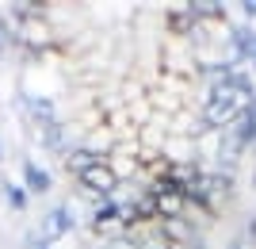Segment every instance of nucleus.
<instances>
[{"mask_svg":"<svg viewBox=\"0 0 256 249\" xmlns=\"http://www.w3.org/2000/svg\"><path fill=\"white\" fill-rule=\"evenodd\" d=\"M8 203L16 207V211H23V207H27V192H23V188H12V184H8Z\"/></svg>","mask_w":256,"mask_h":249,"instance_id":"nucleus-2","label":"nucleus"},{"mask_svg":"<svg viewBox=\"0 0 256 249\" xmlns=\"http://www.w3.org/2000/svg\"><path fill=\"white\" fill-rule=\"evenodd\" d=\"M27 188H31V192H46V188H50V176H46L38 165H27Z\"/></svg>","mask_w":256,"mask_h":249,"instance_id":"nucleus-1","label":"nucleus"}]
</instances>
